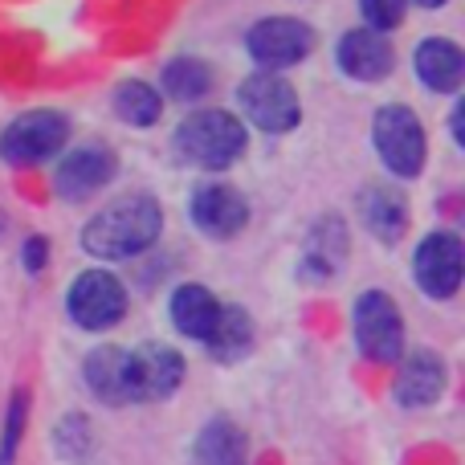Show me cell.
I'll use <instances>...</instances> for the list:
<instances>
[{"mask_svg": "<svg viewBox=\"0 0 465 465\" xmlns=\"http://www.w3.org/2000/svg\"><path fill=\"white\" fill-rule=\"evenodd\" d=\"M176 147L196 168H229L245 152V127L229 111H196L193 119L180 123Z\"/></svg>", "mask_w": 465, "mask_h": 465, "instance_id": "7a4b0ae2", "label": "cell"}, {"mask_svg": "<svg viewBox=\"0 0 465 465\" xmlns=\"http://www.w3.org/2000/svg\"><path fill=\"white\" fill-rule=\"evenodd\" d=\"M184 380V360L163 343H143L139 351H127V388L131 401H163Z\"/></svg>", "mask_w": 465, "mask_h": 465, "instance_id": "ba28073f", "label": "cell"}, {"mask_svg": "<svg viewBox=\"0 0 465 465\" xmlns=\"http://www.w3.org/2000/svg\"><path fill=\"white\" fill-rule=\"evenodd\" d=\"M111 176H114L111 155L98 152V147H82V152H74L62 160V168H57V176H54V188H57V196H65V201H82V196L98 193Z\"/></svg>", "mask_w": 465, "mask_h": 465, "instance_id": "7c38bea8", "label": "cell"}, {"mask_svg": "<svg viewBox=\"0 0 465 465\" xmlns=\"http://www.w3.org/2000/svg\"><path fill=\"white\" fill-rule=\"evenodd\" d=\"M241 106H245L249 119H253L262 131H270V135H282V131H290L298 123L294 86L270 70L241 82Z\"/></svg>", "mask_w": 465, "mask_h": 465, "instance_id": "52a82bcc", "label": "cell"}, {"mask_svg": "<svg viewBox=\"0 0 465 465\" xmlns=\"http://www.w3.org/2000/svg\"><path fill=\"white\" fill-rule=\"evenodd\" d=\"M347 253V237H343V225L339 221H327L311 232V249H306V265H314V273H331L339 270Z\"/></svg>", "mask_w": 465, "mask_h": 465, "instance_id": "603a6c76", "label": "cell"}, {"mask_svg": "<svg viewBox=\"0 0 465 465\" xmlns=\"http://www.w3.org/2000/svg\"><path fill=\"white\" fill-rule=\"evenodd\" d=\"M412 265H417V282L429 298H453L465 273V249L453 232H429Z\"/></svg>", "mask_w": 465, "mask_h": 465, "instance_id": "9c48e42d", "label": "cell"}, {"mask_svg": "<svg viewBox=\"0 0 465 465\" xmlns=\"http://www.w3.org/2000/svg\"><path fill=\"white\" fill-rule=\"evenodd\" d=\"M86 384L98 401L106 404H127L131 388H127V351L123 347H98L86 360Z\"/></svg>", "mask_w": 465, "mask_h": 465, "instance_id": "2e32d148", "label": "cell"}, {"mask_svg": "<svg viewBox=\"0 0 465 465\" xmlns=\"http://www.w3.org/2000/svg\"><path fill=\"white\" fill-rule=\"evenodd\" d=\"M311 29L302 21H290V16H270V21L249 29V54L265 70H286V65L302 62L311 54Z\"/></svg>", "mask_w": 465, "mask_h": 465, "instance_id": "30bf717a", "label": "cell"}, {"mask_svg": "<svg viewBox=\"0 0 465 465\" xmlns=\"http://www.w3.org/2000/svg\"><path fill=\"white\" fill-rule=\"evenodd\" d=\"M114 111H119V119L131 123V127H152V123L160 119L163 103L147 82H123V86L114 90Z\"/></svg>", "mask_w": 465, "mask_h": 465, "instance_id": "7402d4cb", "label": "cell"}, {"mask_svg": "<svg viewBox=\"0 0 465 465\" xmlns=\"http://www.w3.org/2000/svg\"><path fill=\"white\" fill-rule=\"evenodd\" d=\"M127 314V290L114 273L86 270L70 286V319L82 331H106Z\"/></svg>", "mask_w": 465, "mask_h": 465, "instance_id": "8992f818", "label": "cell"}, {"mask_svg": "<svg viewBox=\"0 0 465 465\" xmlns=\"http://www.w3.org/2000/svg\"><path fill=\"white\" fill-rule=\"evenodd\" d=\"M204 343H209V351L217 355V360H237V355L249 351V343H253V322H249V314L237 311V306H232V311L221 306V319Z\"/></svg>", "mask_w": 465, "mask_h": 465, "instance_id": "44dd1931", "label": "cell"}, {"mask_svg": "<svg viewBox=\"0 0 465 465\" xmlns=\"http://www.w3.org/2000/svg\"><path fill=\"white\" fill-rule=\"evenodd\" d=\"M376 147L388 168L404 180L425 168V127L409 106H384L376 114Z\"/></svg>", "mask_w": 465, "mask_h": 465, "instance_id": "5b68a950", "label": "cell"}, {"mask_svg": "<svg viewBox=\"0 0 465 465\" xmlns=\"http://www.w3.org/2000/svg\"><path fill=\"white\" fill-rule=\"evenodd\" d=\"M65 135H70V127H65V119L57 111H29L5 127V135H0V155H5L8 163L29 168V163H41L54 152H62Z\"/></svg>", "mask_w": 465, "mask_h": 465, "instance_id": "277c9868", "label": "cell"}, {"mask_svg": "<svg viewBox=\"0 0 465 465\" xmlns=\"http://www.w3.org/2000/svg\"><path fill=\"white\" fill-rule=\"evenodd\" d=\"M363 221L380 241H401V232L409 229V209L388 188H368L363 193Z\"/></svg>", "mask_w": 465, "mask_h": 465, "instance_id": "d6986e66", "label": "cell"}, {"mask_svg": "<svg viewBox=\"0 0 465 465\" xmlns=\"http://www.w3.org/2000/svg\"><path fill=\"white\" fill-rule=\"evenodd\" d=\"M417 74L429 90H458L465 78V57L453 41L433 37L417 45Z\"/></svg>", "mask_w": 465, "mask_h": 465, "instance_id": "9a60e30c", "label": "cell"}, {"mask_svg": "<svg viewBox=\"0 0 465 465\" xmlns=\"http://www.w3.org/2000/svg\"><path fill=\"white\" fill-rule=\"evenodd\" d=\"M417 5H425V8H441L445 0H417Z\"/></svg>", "mask_w": 465, "mask_h": 465, "instance_id": "4316f807", "label": "cell"}, {"mask_svg": "<svg viewBox=\"0 0 465 465\" xmlns=\"http://www.w3.org/2000/svg\"><path fill=\"white\" fill-rule=\"evenodd\" d=\"M355 339L360 351L376 363H401V347H404V322L401 311L392 306V298L384 290H368L355 302Z\"/></svg>", "mask_w": 465, "mask_h": 465, "instance_id": "3957f363", "label": "cell"}, {"mask_svg": "<svg viewBox=\"0 0 465 465\" xmlns=\"http://www.w3.org/2000/svg\"><path fill=\"white\" fill-rule=\"evenodd\" d=\"M339 65L360 82H380L392 70V45L376 29H355L339 41Z\"/></svg>", "mask_w": 465, "mask_h": 465, "instance_id": "4fadbf2b", "label": "cell"}, {"mask_svg": "<svg viewBox=\"0 0 465 465\" xmlns=\"http://www.w3.org/2000/svg\"><path fill=\"white\" fill-rule=\"evenodd\" d=\"M196 458L201 465H245V433L225 417L209 420L196 437Z\"/></svg>", "mask_w": 465, "mask_h": 465, "instance_id": "ac0fdd59", "label": "cell"}, {"mask_svg": "<svg viewBox=\"0 0 465 465\" xmlns=\"http://www.w3.org/2000/svg\"><path fill=\"white\" fill-rule=\"evenodd\" d=\"M45 253H49V249H45V241H41V237H33L29 245H25V270H29V273H37L41 265H45Z\"/></svg>", "mask_w": 465, "mask_h": 465, "instance_id": "484cf974", "label": "cell"}, {"mask_svg": "<svg viewBox=\"0 0 465 465\" xmlns=\"http://www.w3.org/2000/svg\"><path fill=\"white\" fill-rule=\"evenodd\" d=\"M445 392V363L429 351H417L404 360L401 376H396V401L409 409H425Z\"/></svg>", "mask_w": 465, "mask_h": 465, "instance_id": "5bb4252c", "label": "cell"}, {"mask_svg": "<svg viewBox=\"0 0 465 465\" xmlns=\"http://www.w3.org/2000/svg\"><path fill=\"white\" fill-rule=\"evenodd\" d=\"M193 221L201 232L225 241L232 232L245 229L249 209H245V201H241V193H232L225 184H213V188H201V193L193 196Z\"/></svg>", "mask_w": 465, "mask_h": 465, "instance_id": "8fae6325", "label": "cell"}, {"mask_svg": "<svg viewBox=\"0 0 465 465\" xmlns=\"http://www.w3.org/2000/svg\"><path fill=\"white\" fill-rule=\"evenodd\" d=\"M21 429H25V392H16L13 404H8V417H5V437H0V465H13Z\"/></svg>", "mask_w": 465, "mask_h": 465, "instance_id": "cb8c5ba5", "label": "cell"}, {"mask_svg": "<svg viewBox=\"0 0 465 465\" xmlns=\"http://www.w3.org/2000/svg\"><path fill=\"white\" fill-rule=\"evenodd\" d=\"M363 16H368V25L376 33L384 29H396V25L404 21V0H360Z\"/></svg>", "mask_w": 465, "mask_h": 465, "instance_id": "d4e9b609", "label": "cell"}, {"mask_svg": "<svg viewBox=\"0 0 465 465\" xmlns=\"http://www.w3.org/2000/svg\"><path fill=\"white\" fill-rule=\"evenodd\" d=\"M163 90H168L176 103H201L213 90V74L204 62L196 57H176V62L163 65Z\"/></svg>", "mask_w": 465, "mask_h": 465, "instance_id": "ffe728a7", "label": "cell"}, {"mask_svg": "<svg viewBox=\"0 0 465 465\" xmlns=\"http://www.w3.org/2000/svg\"><path fill=\"white\" fill-rule=\"evenodd\" d=\"M217 319H221V302L204 286H180L172 294V322L188 339H209Z\"/></svg>", "mask_w": 465, "mask_h": 465, "instance_id": "e0dca14e", "label": "cell"}, {"mask_svg": "<svg viewBox=\"0 0 465 465\" xmlns=\"http://www.w3.org/2000/svg\"><path fill=\"white\" fill-rule=\"evenodd\" d=\"M160 204L152 196H123L119 204L103 209L82 232L86 253L103 257V262H119V257H135L155 245L160 237Z\"/></svg>", "mask_w": 465, "mask_h": 465, "instance_id": "6da1fadb", "label": "cell"}]
</instances>
